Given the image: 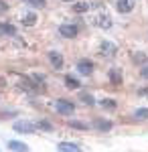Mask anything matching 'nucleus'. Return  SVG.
I'll return each instance as SVG.
<instances>
[{
  "instance_id": "nucleus-22",
  "label": "nucleus",
  "mask_w": 148,
  "mask_h": 152,
  "mask_svg": "<svg viewBox=\"0 0 148 152\" xmlns=\"http://www.w3.org/2000/svg\"><path fill=\"white\" fill-rule=\"evenodd\" d=\"M134 118L136 120H148V107H138L134 112Z\"/></svg>"
},
{
  "instance_id": "nucleus-11",
  "label": "nucleus",
  "mask_w": 148,
  "mask_h": 152,
  "mask_svg": "<svg viewBox=\"0 0 148 152\" xmlns=\"http://www.w3.org/2000/svg\"><path fill=\"white\" fill-rule=\"evenodd\" d=\"M134 8V0H116V10L126 14V12H132Z\"/></svg>"
},
{
  "instance_id": "nucleus-2",
  "label": "nucleus",
  "mask_w": 148,
  "mask_h": 152,
  "mask_svg": "<svg viewBox=\"0 0 148 152\" xmlns=\"http://www.w3.org/2000/svg\"><path fill=\"white\" fill-rule=\"evenodd\" d=\"M93 23L97 24L100 28H110L112 26V16H110V12L106 8H100L95 12V16H93Z\"/></svg>"
},
{
  "instance_id": "nucleus-15",
  "label": "nucleus",
  "mask_w": 148,
  "mask_h": 152,
  "mask_svg": "<svg viewBox=\"0 0 148 152\" xmlns=\"http://www.w3.org/2000/svg\"><path fill=\"white\" fill-rule=\"evenodd\" d=\"M110 81L114 83V85H120L122 83V69H118V67L110 69Z\"/></svg>"
},
{
  "instance_id": "nucleus-5",
  "label": "nucleus",
  "mask_w": 148,
  "mask_h": 152,
  "mask_svg": "<svg viewBox=\"0 0 148 152\" xmlns=\"http://www.w3.org/2000/svg\"><path fill=\"white\" fill-rule=\"evenodd\" d=\"M79 33V28H77V24H71V23H63L59 26V35L65 37V39H75Z\"/></svg>"
},
{
  "instance_id": "nucleus-13",
  "label": "nucleus",
  "mask_w": 148,
  "mask_h": 152,
  "mask_svg": "<svg viewBox=\"0 0 148 152\" xmlns=\"http://www.w3.org/2000/svg\"><path fill=\"white\" fill-rule=\"evenodd\" d=\"M8 150L10 152H29V144L24 142H18V140H8Z\"/></svg>"
},
{
  "instance_id": "nucleus-18",
  "label": "nucleus",
  "mask_w": 148,
  "mask_h": 152,
  "mask_svg": "<svg viewBox=\"0 0 148 152\" xmlns=\"http://www.w3.org/2000/svg\"><path fill=\"white\" fill-rule=\"evenodd\" d=\"M100 105H102L103 110H116L118 107V102L112 99V97H106V99H100Z\"/></svg>"
},
{
  "instance_id": "nucleus-7",
  "label": "nucleus",
  "mask_w": 148,
  "mask_h": 152,
  "mask_svg": "<svg viewBox=\"0 0 148 152\" xmlns=\"http://www.w3.org/2000/svg\"><path fill=\"white\" fill-rule=\"evenodd\" d=\"M112 126H114V124H112L110 120H103V118H95V120L91 122V128L97 130V132H110Z\"/></svg>"
},
{
  "instance_id": "nucleus-1",
  "label": "nucleus",
  "mask_w": 148,
  "mask_h": 152,
  "mask_svg": "<svg viewBox=\"0 0 148 152\" xmlns=\"http://www.w3.org/2000/svg\"><path fill=\"white\" fill-rule=\"evenodd\" d=\"M12 130L14 132H21V134H34L37 132V124L34 122H29V120H16L12 124Z\"/></svg>"
},
{
  "instance_id": "nucleus-8",
  "label": "nucleus",
  "mask_w": 148,
  "mask_h": 152,
  "mask_svg": "<svg viewBox=\"0 0 148 152\" xmlns=\"http://www.w3.org/2000/svg\"><path fill=\"white\" fill-rule=\"evenodd\" d=\"M37 20H39V16H37L33 10H26V12L21 14V24H24V26H34Z\"/></svg>"
},
{
  "instance_id": "nucleus-16",
  "label": "nucleus",
  "mask_w": 148,
  "mask_h": 152,
  "mask_svg": "<svg viewBox=\"0 0 148 152\" xmlns=\"http://www.w3.org/2000/svg\"><path fill=\"white\" fill-rule=\"evenodd\" d=\"M71 8H73V12H77V14H83V12L89 10V2H73Z\"/></svg>"
},
{
  "instance_id": "nucleus-12",
  "label": "nucleus",
  "mask_w": 148,
  "mask_h": 152,
  "mask_svg": "<svg viewBox=\"0 0 148 152\" xmlns=\"http://www.w3.org/2000/svg\"><path fill=\"white\" fill-rule=\"evenodd\" d=\"M57 150L59 152H83L75 142H59V144H57Z\"/></svg>"
},
{
  "instance_id": "nucleus-26",
  "label": "nucleus",
  "mask_w": 148,
  "mask_h": 152,
  "mask_svg": "<svg viewBox=\"0 0 148 152\" xmlns=\"http://www.w3.org/2000/svg\"><path fill=\"white\" fill-rule=\"evenodd\" d=\"M4 85H6V79H4V77L0 75V87H4Z\"/></svg>"
},
{
  "instance_id": "nucleus-20",
  "label": "nucleus",
  "mask_w": 148,
  "mask_h": 152,
  "mask_svg": "<svg viewBox=\"0 0 148 152\" xmlns=\"http://www.w3.org/2000/svg\"><path fill=\"white\" fill-rule=\"evenodd\" d=\"M79 99H81V104H85V105H95V99H93V95L87 94V91H85V94L81 91V94H79Z\"/></svg>"
},
{
  "instance_id": "nucleus-10",
  "label": "nucleus",
  "mask_w": 148,
  "mask_h": 152,
  "mask_svg": "<svg viewBox=\"0 0 148 152\" xmlns=\"http://www.w3.org/2000/svg\"><path fill=\"white\" fill-rule=\"evenodd\" d=\"M130 59H132V63L138 65V67H144V65L148 63V55L144 53V51H136V53H132Z\"/></svg>"
},
{
  "instance_id": "nucleus-4",
  "label": "nucleus",
  "mask_w": 148,
  "mask_h": 152,
  "mask_svg": "<svg viewBox=\"0 0 148 152\" xmlns=\"http://www.w3.org/2000/svg\"><path fill=\"white\" fill-rule=\"evenodd\" d=\"M55 110H57L61 116H73V112H75V105L67 102V99H57L55 102Z\"/></svg>"
},
{
  "instance_id": "nucleus-17",
  "label": "nucleus",
  "mask_w": 148,
  "mask_h": 152,
  "mask_svg": "<svg viewBox=\"0 0 148 152\" xmlns=\"http://www.w3.org/2000/svg\"><path fill=\"white\" fill-rule=\"evenodd\" d=\"M65 87H67V89H79L81 83L77 81L73 75H67V77H65Z\"/></svg>"
},
{
  "instance_id": "nucleus-24",
  "label": "nucleus",
  "mask_w": 148,
  "mask_h": 152,
  "mask_svg": "<svg viewBox=\"0 0 148 152\" xmlns=\"http://www.w3.org/2000/svg\"><path fill=\"white\" fill-rule=\"evenodd\" d=\"M140 75H142L144 79H148V63L144 65V67H142V69H140Z\"/></svg>"
},
{
  "instance_id": "nucleus-23",
  "label": "nucleus",
  "mask_w": 148,
  "mask_h": 152,
  "mask_svg": "<svg viewBox=\"0 0 148 152\" xmlns=\"http://www.w3.org/2000/svg\"><path fill=\"white\" fill-rule=\"evenodd\" d=\"M24 2H26L31 8H45V6H47L45 0H24Z\"/></svg>"
},
{
  "instance_id": "nucleus-3",
  "label": "nucleus",
  "mask_w": 148,
  "mask_h": 152,
  "mask_svg": "<svg viewBox=\"0 0 148 152\" xmlns=\"http://www.w3.org/2000/svg\"><path fill=\"white\" fill-rule=\"evenodd\" d=\"M116 53H118V47H116L112 41H102L100 43V55L106 59H112L116 57Z\"/></svg>"
},
{
  "instance_id": "nucleus-6",
  "label": "nucleus",
  "mask_w": 148,
  "mask_h": 152,
  "mask_svg": "<svg viewBox=\"0 0 148 152\" xmlns=\"http://www.w3.org/2000/svg\"><path fill=\"white\" fill-rule=\"evenodd\" d=\"M77 71L83 77H89L91 73H93V63H91L89 59H79L77 61Z\"/></svg>"
},
{
  "instance_id": "nucleus-14",
  "label": "nucleus",
  "mask_w": 148,
  "mask_h": 152,
  "mask_svg": "<svg viewBox=\"0 0 148 152\" xmlns=\"http://www.w3.org/2000/svg\"><path fill=\"white\" fill-rule=\"evenodd\" d=\"M0 35L4 37H14L16 35V26L10 23H0Z\"/></svg>"
},
{
  "instance_id": "nucleus-9",
  "label": "nucleus",
  "mask_w": 148,
  "mask_h": 152,
  "mask_svg": "<svg viewBox=\"0 0 148 152\" xmlns=\"http://www.w3.org/2000/svg\"><path fill=\"white\" fill-rule=\"evenodd\" d=\"M49 61H51L53 69H61L63 67V55L59 51H49Z\"/></svg>"
},
{
  "instance_id": "nucleus-25",
  "label": "nucleus",
  "mask_w": 148,
  "mask_h": 152,
  "mask_svg": "<svg viewBox=\"0 0 148 152\" xmlns=\"http://www.w3.org/2000/svg\"><path fill=\"white\" fill-rule=\"evenodd\" d=\"M138 94L142 95V97H148V87H142V89H138Z\"/></svg>"
},
{
  "instance_id": "nucleus-19",
  "label": "nucleus",
  "mask_w": 148,
  "mask_h": 152,
  "mask_svg": "<svg viewBox=\"0 0 148 152\" xmlns=\"http://www.w3.org/2000/svg\"><path fill=\"white\" fill-rule=\"evenodd\" d=\"M67 126H71V128H75V130H87V128H91L89 124H85V122H79V120H69Z\"/></svg>"
},
{
  "instance_id": "nucleus-27",
  "label": "nucleus",
  "mask_w": 148,
  "mask_h": 152,
  "mask_svg": "<svg viewBox=\"0 0 148 152\" xmlns=\"http://www.w3.org/2000/svg\"><path fill=\"white\" fill-rule=\"evenodd\" d=\"M63 2H73V0H63Z\"/></svg>"
},
{
  "instance_id": "nucleus-21",
  "label": "nucleus",
  "mask_w": 148,
  "mask_h": 152,
  "mask_svg": "<svg viewBox=\"0 0 148 152\" xmlns=\"http://www.w3.org/2000/svg\"><path fill=\"white\" fill-rule=\"evenodd\" d=\"M37 124V130H47V132H53V124L49 122V120H39V122H34Z\"/></svg>"
}]
</instances>
